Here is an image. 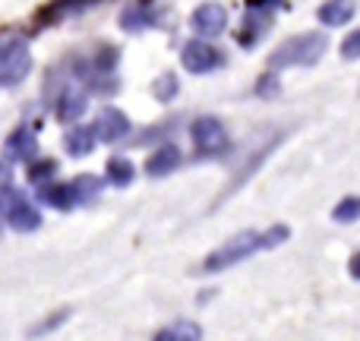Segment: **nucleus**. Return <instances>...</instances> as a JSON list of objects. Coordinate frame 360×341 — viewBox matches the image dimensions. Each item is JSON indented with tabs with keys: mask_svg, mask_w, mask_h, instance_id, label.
<instances>
[{
	"mask_svg": "<svg viewBox=\"0 0 360 341\" xmlns=\"http://www.w3.org/2000/svg\"><path fill=\"white\" fill-rule=\"evenodd\" d=\"M278 6H285V0H247V16H243V29L237 32V41L243 48H256L259 38L272 25V16Z\"/></svg>",
	"mask_w": 360,
	"mask_h": 341,
	"instance_id": "nucleus-4",
	"label": "nucleus"
},
{
	"mask_svg": "<svg viewBox=\"0 0 360 341\" xmlns=\"http://www.w3.org/2000/svg\"><path fill=\"white\" fill-rule=\"evenodd\" d=\"M326 48H329V41H326L323 32H307V35H297V38H288L281 48L272 51V57H269V70H285V67H316L319 60H323Z\"/></svg>",
	"mask_w": 360,
	"mask_h": 341,
	"instance_id": "nucleus-2",
	"label": "nucleus"
},
{
	"mask_svg": "<svg viewBox=\"0 0 360 341\" xmlns=\"http://www.w3.org/2000/svg\"><path fill=\"white\" fill-rule=\"evenodd\" d=\"M89 108V95L82 92V89H67V92H60V98H57V120H63V124H73L76 117H82Z\"/></svg>",
	"mask_w": 360,
	"mask_h": 341,
	"instance_id": "nucleus-13",
	"label": "nucleus"
},
{
	"mask_svg": "<svg viewBox=\"0 0 360 341\" xmlns=\"http://www.w3.org/2000/svg\"><path fill=\"white\" fill-rule=\"evenodd\" d=\"M177 165H180V152H177V146L165 143L162 149L152 152V155H149V162H146V174H149V177H168L171 171H177Z\"/></svg>",
	"mask_w": 360,
	"mask_h": 341,
	"instance_id": "nucleus-15",
	"label": "nucleus"
},
{
	"mask_svg": "<svg viewBox=\"0 0 360 341\" xmlns=\"http://www.w3.org/2000/svg\"><path fill=\"white\" fill-rule=\"evenodd\" d=\"M54 174H57V162H54V158L35 162L29 168V184L32 186H44V184H51V180H54Z\"/></svg>",
	"mask_w": 360,
	"mask_h": 341,
	"instance_id": "nucleus-21",
	"label": "nucleus"
},
{
	"mask_svg": "<svg viewBox=\"0 0 360 341\" xmlns=\"http://www.w3.org/2000/svg\"><path fill=\"white\" fill-rule=\"evenodd\" d=\"M158 338H162V341H184V338L196 341V338H202V329H199V326H193V323H186V319H180V323H174V326H168V329L158 332Z\"/></svg>",
	"mask_w": 360,
	"mask_h": 341,
	"instance_id": "nucleus-19",
	"label": "nucleus"
},
{
	"mask_svg": "<svg viewBox=\"0 0 360 341\" xmlns=\"http://www.w3.org/2000/svg\"><path fill=\"white\" fill-rule=\"evenodd\" d=\"M332 218H335L338 224H351L360 218V196H345L342 202L332 209Z\"/></svg>",
	"mask_w": 360,
	"mask_h": 341,
	"instance_id": "nucleus-20",
	"label": "nucleus"
},
{
	"mask_svg": "<svg viewBox=\"0 0 360 341\" xmlns=\"http://www.w3.org/2000/svg\"><path fill=\"white\" fill-rule=\"evenodd\" d=\"M95 143H98L95 127H79V124H76V130H70L67 136H63V149H67V155H73V158L92 155Z\"/></svg>",
	"mask_w": 360,
	"mask_h": 341,
	"instance_id": "nucleus-12",
	"label": "nucleus"
},
{
	"mask_svg": "<svg viewBox=\"0 0 360 341\" xmlns=\"http://www.w3.org/2000/svg\"><path fill=\"white\" fill-rule=\"evenodd\" d=\"M73 190H76L79 205H92L95 199L101 196V190H105V180L95 177V174H79V177L73 180Z\"/></svg>",
	"mask_w": 360,
	"mask_h": 341,
	"instance_id": "nucleus-16",
	"label": "nucleus"
},
{
	"mask_svg": "<svg viewBox=\"0 0 360 341\" xmlns=\"http://www.w3.org/2000/svg\"><path fill=\"white\" fill-rule=\"evenodd\" d=\"M152 95H155L162 105H171V101L180 95V79L177 73H162L155 82H152Z\"/></svg>",
	"mask_w": 360,
	"mask_h": 341,
	"instance_id": "nucleus-18",
	"label": "nucleus"
},
{
	"mask_svg": "<svg viewBox=\"0 0 360 341\" xmlns=\"http://www.w3.org/2000/svg\"><path fill=\"white\" fill-rule=\"evenodd\" d=\"M319 22L329 25V29H338V25H348L351 16H354V0H326L316 10Z\"/></svg>",
	"mask_w": 360,
	"mask_h": 341,
	"instance_id": "nucleus-14",
	"label": "nucleus"
},
{
	"mask_svg": "<svg viewBox=\"0 0 360 341\" xmlns=\"http://www.w3.org/2000/svg\"><path fill=\"white\" fill-rule=\"evenodd\" d=\"M288 237H291L288 224H275V228H269V231H240V234H234L224 247H218L215 253L202 262V272L205 275L224 272V269L250 259V256L259 253V250H275L278 243H285Z\"/></svg>",
	"mask_w": 360,
	"mask_h": 341,
	"instance_id": "nucleus-1",
	"label": "nucleus"
},
{
	"mask_svg": "<svg viewBox=\"0 0 360 341\" xmlns=\"http://www.w3.org/2000/svg\"><path fill=\"white\" fill-rule=\"evenodd\" d=\"M38 199L57 212H70L73 205H79L73 184H44V186H38Z\"/></svg>",
	"mask_w": 360,
	"mask_h": 341,
	"instance_id": "nucleus-11",
	"label": "nucleus"
},
{
	"mask_svg": "<svg viewBox=\"0 0 360 341\" xmlns=\"http://www.w3.org/2000/svg\"><path fill=\"white\" fill-rule=\"evenodd\" d=\"M348 272H351V278H357V281H360V253L351 256V266H348Z\"/></svg>",
	"mask_w": 360,
	"mask_h": 341,
	"instance_id": "nucleus-24",
	"label": "nucleus"
},
{
	"mask_svg": "<svg viewBox=\"0 0 360 341\" xmlns=\"http://www.w3.org/2000/svg\"><path fill=\"white\" fill-rule=\"evenodd\" d=\"M92 127H95V133H98V143H105V146L120 143V139L130 133V120H127V114L117 111V108H101Z\"/></svg>",
	"mask_w": 360,
	"mask_h": 341,
	"instance_id": "nucleus-9",
	"label": "nucleus"
},
{
	"mask_svg": "<svg viewBox=\"0 0 360 341\" xmlns=\"http://www.w3.org/2000/svg\"><path fill=\"white\" fill-rule=\"evenodd\" d=\"M133 180H136V168H133L130 158H111V162H108V184L111 186L127 190Z\"/></svg>",
	"mask_w": 360,
	"mask_h": 341,
	"instance_id": "nucleus-17",
	"label": "nucleus"
},
{
	"mask_svg": "<svg viewBox=\"0 0 360 341\" xmlns=\"http://www.w3.org/2000/svg\"><path fill=\"white\" fill-rule=\"evenodd\" d=\"M256 92H259V98H275V95L281 92V82L275 79V70H269V73L262 76L259 86H256Z\"/></svg>",
	"mask_w": 360,
	"mask_h": 341,
	"instance_id": "nucleus-22",
	"label": "nucleus"
},
{
	"mask_svg": "<svg viewBox=\"0 0 360 341\" xmlns=\"http://www.w3.org/2000/svg\"><path fill=\"white\" fill-rule=\"evenodd\" d=\"M180 63H184L186 73L199 76V73H215L224 67V54L209 41V38H193L184 44L180 51Z\"/></svg>",
	"mask_w": 360,
	"mask_h": 341,
	"instance_id": "nucleus-6",
	"label": "nucleus"
},
{
	"mask_svg": "<svg viewBox=\"0 0 360 341\" xmlns=\"http://www.w3.org/2000/svg\"><path fill=\"white\" fill-rule=\"evenodd\" d=\"M190 136L193 143H196L199 155H218V152L228 149V130H224V124L218 117H196L190 127Z\"/></svg>",
	"mask_w": 360,
	"mask_h": 341,
	"instance_id": "nucleus-7",
	"label": "nucleus"
},
{
	"mask_svg": "<svg viewBox=\"0 0 360 341\" xmlns=\"http://www.w3.org/2000/svg\"><path fill=\"white\" fill-rule=\"evenodd\" d=\"M190 25L199 38H215L228 29V10H224L221 4H202L193 10Z\"/></svg>",
	"mask_w": 360,
	"mask_h": 341,
	"instance_id": "nucleus-8",
	"label": "nucleus"
},
{
	"mask_svg": "<svg viewBox=\"0 0 360 341\" xmlns=\"http://www.w3.org/2000/svg\"><path fill=\"white\" fill-rule=\"evenodd\" d=\"M32 73V51L22 38H6L0 51V82L4 89H16Z\"/></svg>",
	"mask_w": 360,
	"mask_h": 341,
	"instance_id": "nucleus-3",
	"label": "nucleus"
},
{
	"mask_svg": "<svg viewBox=\"0 0 360 341\" xmlns=\"http://www.w3.org/2000/svg\"><path fill=\"white\" fill-rule=\"evenodd\" d=\"M4 221L10 231L16 234H32V231L41 228V212L32 202H25L22 193H16L10 184L4 190Z\"/></svg>",
	"mask_w": 360,
	"mask_h": 341,
	"instance_id": "nucleus-5",
	"label": "nucleus"
},
{
	"mask_svg": "<svg viewBox=\"0 0 360 341\" xmlns=\"http://www.w3.org/2000/svg\"><path fill=\"white\" fill-rule=\"evenodd\" d=\"M4 155H6V162L32 165V162H35V155H38L35 133H32L29 127H19V130H13L10 136H6V143H4Z\"/></svg>",
	"mask_w": 360,
	"mask_h": 341,
	"instance_id": "nucleus-10",
	"label": "nucleus"
},
{
	"mask_svg": "<svg viewBox=\"0 0 360 341\" xmlns=\"http://www.w3.org/2000/svg\"><path fill=\"white\" fill-rule=\"evenodd\" d=\"M342 57L345 60H360V29H354L342 41Z\"/></svg>",
	"mask_w": 360,
	"mask_h": 341,
	"instance_id": "nucleus-23",
	"label": "nucleus"
}]
</instances>
